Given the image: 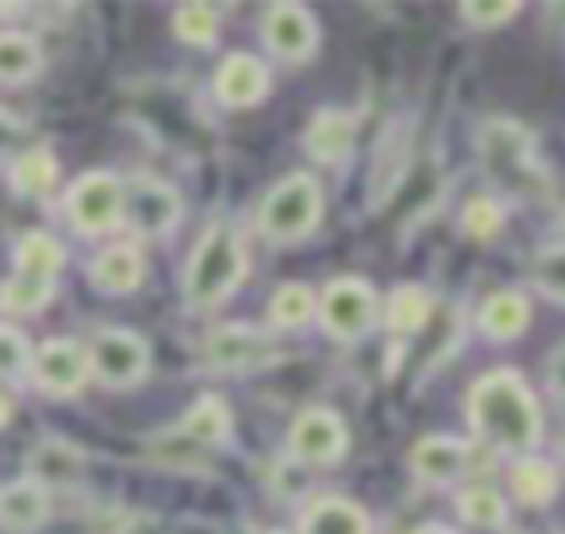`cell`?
I'll return each instance as SVG.
<instances>
[{
  "label": "cell",
  "mask_w": 565,
  "mask_h": 534,
  "mask_svg": "<svg viewBox=\"0 0 565 534\" xmlns=\"http://www.w3.org/2000/svg\"><path fill=\"white\" fill-rule=\"evenodd\" d=\"M468 424L490 450L516 455V459L534 455V446L543 437L539 397L512 366H494L481 380H472V388H468Z\"/></svg>",
  "instance_id": "6da1fadb"
},
{
  "label": "cell",
  "mask_w": 565,
  "mask_h": 534,
  "mask_svg": "<svg viewBox=\"0 0 565 534\" xmlns=\"http://www.w3.org/2000/svg\"><path fill=\"white\" fill-rule=\"evenodd\" d=\"M243 278H247L243 238L230 225H212V229H203V238L194 243V252L185 260L181 291H185L190 309H212V305H225L243 287Z\"/></svg>",
  "instance_id": "7a4b0ae2"
},
{
  "label": "cell",
  "mask_w": 565,
  "mask_h": 534,
  "mask_svg": "<svg viewBox=\"0 0 565 534\" xmlns=\"http://www.w3.org/2000/svg\"><path fill=\"white\" fill-rule=\"evenodd\" d=\"M322 207H327V203H322L318 177H309V172H287V177L274 181L269 194L260 199V207H256V229H260L265 243L291 247V243H300V238H309V234L318 229Z\"/></svg>",
  "instance_id": "3957f363"
},
{
  "label": "cell",
  "mask_w": 565,
  "mask_h": 534,
  "mask_svg": "<svg viewBox=\"0 0 565 534\" xmlns=\"http://www.w3.org/2000/svg\"><path fill=\"white\" fill-rule=\"evenodd\" d=\"M313 313H318V322H322V331H327L331 340L358 344V340H366V335L375 331V322H380V296H375V287H371L366 278L340 274V278H331V282L322 287Z\"/></svg>",
  "instance_id": "277c9868"
},
{
  "label": "cell",
  "mask_w": 565,
  "mask_h": 534,
  "mask_svg": "<svg viewBox=\"0 0 565 534\" xmlns=\"http://www.w3.org/2000/svg\"><path fill=\"white\" fill-rule=\"evenodd\" d=\"M84 357H88V380L106 388H132L150 375V344L128 327H102L84 344Z\"/></svg>",
  "instance_id": "5b68a950"
},
{
  "label": "cell",
  "mask_w": 565,
  "mask_h": 534,
  "mask_svg": "<svg viewBox=\"0 0 565 534\" xmlns=\"http://www.w3.org/2000/svg\"><path fill=\"white\" fill-rule=\"evenodd\" d=\"M124 216V181L115 172H84L71 181L66 190V221L75 225V234L93 238L115 229Z\"/></svg>",
  "instance_id": "8992f818"
},
{
  "label": "cell",
  "mask_w": 565,
  "mask_h": 534,
  "mask_svg": "<svg viewBox=\"0 0 565 534\" xmlns=\"http://www.w3.org/2000/svg\"><path fill=\"white\" fill-rule=\"evenodd\" d=\"M349 450V428L331 406H305L287 428V455L305 468H331Z\"/></svg>",
  "instance_id": "52a82bcc"
},
{
  "label": "cell",
  "mask_w": 565,
  "mask_h": 534,
  "mask_svg": "<svg viewBox=\"0 0 565 534\" xmlns=\"http://www.w3.org/2000/svg\"><path fill=\"white\" fill-rule=\"evenodd\" d=\"M26 375H31V384H35L44 397H75V393L88 384L84 344L71 340V335L44 340V344L31 353V362H26Z\"/></svg>",
  "instance_id": "ba28073f"
},
{
  "label": "cell",
  "mask_w": 565,
  "mask_h": 534,
  "mask_svg": "<svg viewBox=\"0 0 565 534\" xmlns=\"http://www.w3.org/2000/svg\"><path fill=\"white\" fill-rule=\"evenodd\" d=\"M278 357H282V349L247 322H225V327L207 331V340H203V362L216 371H260Z\"/></svg>",
  "instance_id": "9c48e42d"
},
{
  "label": "cell",
  "mask_w": 565,
  "mask_h": 534,
  "mask_svg": "<svg viewBox=\"0 0 565 534\" xmlns=\"http://www.w3.org/2000/svg\"><path fill=\"white\" fill-rule=\"evenodd\" d=\"M260 35H265V49L282 62H309L313 49H318V22L296 0L269 4L265 18H260Z\"/></svg>",
  "instance_id": "30bf717a"
},
{
  "label": "cell",
  "mask_w": 565,
  "mask_h": 534,
  "mask_svg": "<svg viewBox=\"0 0 565 534\" xmlns=\"http://www.w3.org/2000/svg\"><path fill=\"white\" fill-rule=\"evenodd\" d=\"M181 216V199L172 185L154 177H132L124 185V216L119 225H132L137 234H168Z\"/></svg>",
  "instance_id": "8fae6325"
},
{
  "label": "cell",
  "mask_w": 565,
  "mask_h": 534,
  "mask_svg": "<svg viewBox=\"0 0 565 534\" xmlns=\"http://www.w3.org/2000/svg\"><path fill=\"white\" fill-rule=\"evenodd\" d=\"M481 159H486L490 177L521 181L534 168V141L516 119H490L481 128Z\"/></svg>",
  "instance_id": "7c38bea8"
},
{
  "label": "cell",
  "mask_w": 565,
  "mask_h": 534,
  "mask_svg": "<svg viewBox=\"0 0 565 534\" xmlns=\"http://www.w3.org/2000/svg\"><path fill=\"white\" fill-rule=\"evenodd\" d=\"M212 93L221 106L247 110L269 93V66L256 53H225L216 75H212Z\"/></svg>",
  "instance_id": "4fadbf2b"
},
{
  "label": "cell",
  "mask_w": 565,
  "mask_h": 534,
  "mask_svg": "<svg viewBox=\"0 0 565 534\" xmlns=\"http://www.w3.org/2000/svg\"><path fill=\"white\" fill-rule=\"evenodd\" d=\"M468 459H472V450H468V441H459V437H419L415 446H411V472L419 477V481H428V485H450V481H459L463 472H468Z\"/></svg>",
  "instance_id": "5bb4252c"
},
{
  "label": "cell",
  "mask_w": 565,
  "mask_h": 534,
  "mask_svg": "<svg viewBox=\"0 0 565 534\" xmlns=\"http://www.w3.org/2000/svg\"><path fill=\"white\" fill-rule=\"evenodd\" d=\"M88 278H93V287L106 291V296H128V291H137L141 278H146V256H141L132 243H110V247H102V252L93 256Z\"/></svg>",
  "instance_id": "9a60e30c"
},
{
  "label": "cell",
  "mask_w": 565,
  "mask_h": 534,
  "mask_svg": "<svg viewBox=\"0 0 565 534\" xmlns=\"http://www.w3.org/2000/svg\"><path fill=\"white\" fill-rule=\"evenodd\" d=\"M300 534H371V516L344 494H318L300 512Z\"/></svg>",
  "instance_id": "2e32d148"
},
{
  "label": "cell",
  "mask_w": 565,
  "mask_h": 534,
  "mask_svg": "<svg viewBox=\"0 0 565 534\" xmlns=\"http://www.w3.org/2000/svg\"><path fill=\"white\" fill-rule=\"evenodd\" d=\"M49 521V490L31 477L0 485V530L4 534H35Z\"/></svg>",
  "instance_id": "e0dca14e"
},
{
  "label": "cell",
  "mask_w": 565,
  "mask_h": 534,
  "mask_svg": "<svg viewBox=\"0 0 565 534\" xmlns=\"http://www.w3.org/2000/svg\"><path fill=\"white\" fill-rule=\"evenodd\" d=\"M353 141H358V119H353L349 110H318V115L309 119V128H305V150H309V159H318V163H340V159H349Z\"/></svg>",
  "instance_id": "ac0fdd59"
},
{
  "label": "cell",
  "mask_w": 565,
  "mask_h": 534,
  "mask_svg": "<svg viewBox=\"0 0 565 534\" xmlns=\"http://www.w3.org/2000/svg\"><path fill=\"white\" fill-rule=\"evenodd\" d=\"M477 327L486 340H516L530 327V296L525 291H490L477 313Z\"/></svg>",
  "instance_id": "d6986e66"
},
{
  "label": "cell",
  "mask_w": 565,
  "mask_h": 534,
  "mask_svg": "<svg viewBox=\"0 0 565 534\" xmlns=\"http://www.w3.org/2000/svg\"><path fill=\"white\" fill-rule=\"evenodd\" d=\"M230 428H234L230 406H225L216 393H203V397L185 410V419L177 424V437L190 441V446H221V441L230 437Z\"/></svg>",
  "instance_id": "ffe728a7"
},
{
  "label": "cell",
  "mask_w": 565,
  "mask_h": 534,
  "mask_svg": "<svg viewBox=\"0 0 565 534\" xmlns=\"http://www.w3.org/2000/svg\"><path fill=\"white\" fill-rule=\"evenodd\" d=\"M508 481H512V494H516L525 508H547V503L556 499V490H561L556 468H552L547 459H539V455H521V459H512Z\"/></svg>",
  "instance_id": "44dd1931"
},
{
  "label": "cell",
  "mask_w": 565,
  "mask_h": 534,
  "mask_svg": "<svg viewBox=\"0 0 565 534\" xmlns=\"http://www.w3.org/2000/svg\"><path fill=\"white\" fill-rule=\"evenodd\" d=\"M428 313H433V291L419 287V282H402V287L388 291L380 318H384V327L393 335H411V331H419L428 322Z\"/></svg>",
  "instance_id": "7402d4cb"
},
{
  "label": "cell",
  "mask_w": 565,
  "mask_h": 534,
  "mask_svg": "<svg viewBox=\"0 0 565 534\" xmlns=\"http://www.w3.org/2000/svg\"><path fill=\"white\" fill-rule=\"evenodd\" d=\"M62 260H66L62 243H57L53 234H40V229L22 234L18 247H13V265H18V274H26V278H44V282H53L57 269H62Z\"/></svg>",
  "instance_id": "603a6c76"
},
{
  "label": "cell",
  "mask_w": 565,
  "mask_h": 534,
  "mask_svg": "<svg viewBox=\"0 0 565 534\" xmlns=\"http://www.w3.org/2000/svg\"><path fill=\"white\" fill-rule=\"evenodd\" d=\"M79 468H84V459H79V450H71L66 441H40L35 450H31V481L35 485H66V481H75L79 477Z\"/></svg>",
  "instance_id": "cb8c5ba5"
},
{
  "label": "cell",
  "mask_w": 565,
  "mask_h": 534,
  "mask_svg": "<svg viewBox=\"0 0 565 534\" xmlns=\"http://www.w3.org/2000/svg\"><path fill=\"white\" fill-rule=\"evenodd\" d=\"M44 66L35 35L26 31H0V84H26Z\"/></svg>",
  "instance_id": "d4e9b609"
},
{
  "label": "cell",
  "mask_w": 565,
  "mask_h": 534,
  "mask_svg": "<svg viewBox=\"0 0 565 534\" xmlns=\"http://www.w3.org/2000/svg\"><path fill=\"white\" fill-rule=\"evenodd\" d=\"M53 181H57V159H53L49 146L22 150V154L13 159V168H9V185H13L18 194H26V199L53 190Z\"/></svg>",
  "instance_id": "484cf974"
},
{
  "label": "cell",
  "mask_w": 565,
  "mask_h": 534,
  "mask_svg": "<svg viewBox=\"0 0 565 534\" xmlns=\"http://www.w3.org/2000/svg\"><path fill=\"white\" fill-rule=\"evenodd\" d=\"M313 305H318V291L305 287V282H282L274 296H269V322L278 331H300L309 318H313Z\"/></svg>",
  "instance_id": "4316f807"
},
{
  "label": "cell",
  "mask_w": 565,
  "mask_h": 534,
  "mask_svg": "<svg viewBox=\"0 0 565 534\" xmlns=\"http://www.w3.org/2000/svg\"><path fill=\"white\" fill-rule=\"evenodd\" d=\"M459 512L477 530H503L508 525V503L494 485H463L459 490Z\"/></svg>",
  "instance_id": "83f0119b"
},
{
  "label": "cell",
  "mask_w": 565,
  "mask_h": 534,
  "mask_svg": "<svg viewBox=\"0 0 565 534\" xmlns=\"http://www.w3.org/2000/svg\"><path fill=\"white\" fill-rule=\"evenodd\" d=\"M172 35H177L181 44H194V49L212 44V40L221 35V9H212V4H177V13H172Z\"/></svg>",
  "instance_id": "f1b7e54d"
},
{
  "label": "cell",
  "mask_w": 565,
  "mask_h": 534,
  "mask_svg": "<svg viewBox=\"0 0 565 534\" xmlns=\"http://www.w3.org/2000/svg\"><path fill=\"white\" fill-rule=\"evenodd\" d=\"M53 296V282L44 278H26V274H13L9 282H0V309L4 313H40Z\"/></svg>",
  "instance_id": "f546056e"
},
{
  "label": "cell",
  "mask_w": 565,
  "mask_h": 534,
  "mask_svg": "<svg viewBox=\"0 0 565 534\" xmlns=\"http://www.w3.org/2000/svg\"><path fill=\"white\" fill-rule=\"evenodd\" d=\"M459 225H463V234H468V238H494V234L503 229V207H499L490 194H477V199H468V203H463Z\"/></svg>",
  "instance_id": "4dcf8cb0"
},
{
  "label": "cell",
  "mask_w": 565,
  "mask_h": 534,
  "mask_svg": "<svg viewBox=\"0 0 565 534\" xmlns=\"http://www.w3.org/2000/svg\"><path fill=\"white\" fill-rule=\"evenodd\" d=\"M26 362H31V344H26V335H22L18 327L0 322V384L13 380V375H22Z\"/></svg>",
  "instance_id": "1f68e13d"
},
{
  "label": "cell",
  "mask_w": 565,
  "mask_h": 534,
  "mask_svg": "<svg viewBox=\"0 0 565 534\" xmlns=\"http://www.w3.org/2000/svg\"><path fill=\"white\" fill-rule=\"evenodd\" d=\"M521 13V4L516 0H503V4H459V18L468 22V26H503V22H512Z\"/></svg>",
  "instance_id": "d6a6232c"
},
{
  "label": "cell",
  "mask_w": 565,
  "mask_h": 534,
  "mask_svg": "<svg viewBox=\"0 0 565 534\" xmlns=\"http://www.w3.org/2000/svg\"><path fill=\"white\" fill-rule=\"evenodd\" d=\"M556 269H561V247H556V243H547V247L539 252V265H534V287H539L547 300H561Z\"/></svg>",
  "instance_id": "836d02e7"
},
{
  "label": "cell",
  "mask_w": 565,
  "mask_h": 534,
  "mask_svg": "<svg viewBox=\"0 0 565 534\" xmlns=\"http://www.w3.org/2000/svg\"><path fill=\"white\" fill-rule=\"evenodd\" d=\"M9 419H13V393H9L4 384H0V428H4Z\"/></svg>",
  "instance_id": "e575fe53"
},
{
  "label": "cell",
  "mask_w": 565,
  "mask_h": 534,
  "mask_svg": "<svg viewBox=\"0 0 565 534\" xmlns=\"http://www.w3.org/2000/svg\"><path fill=\"white\" fill-rule=\"evenodd\" d=\"M411 534H450V530H441V525H424V530H411Z\"/></svg>",
  "instance_id": "d590c367"
},
{
  "label": "cell",
  "mask_w": 565,
  "mask_h": 534,
  "mask_svg": "<svg viewBox=\"0 0 565 534\" xmlns=\"http://www.w3.org/2000/svg\"><path fill=\"white\" fill-rule=\"evenodd\" d=\"M13 9H18V4H0V18H4V13H13Z\"/></svg>",
  "instance_id": "8d00e7d4"
}]
</instances>
